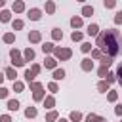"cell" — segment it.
Instances as JSON below:
<instances>
[{
  "mask_svg": "<svg viewBox=\"0 0 122 122\" xmlns=\"http://www.w3.org/2000/svg\"><path fill=\"white\" fill-rule=\"evenodd\" d=\"M65 76H67V71L63 69V67H57L53 72H51V78H53V82H59V80H65Z\"/></svg>",
  "mask_w": 122,
  "mask_h": 122,
  "instance_id": "obj_9",
  "label": "cell"
},
{
  "mask_svg": "<svg viewBox=\"0 0 122 122\" xmlns=\"http://www.w3.org/2000/svg\"><path fill=\"white\" fill-rule=\"evenodd\" d=\"M42 13H44L42 8H29V10H27V17H29L30 21H40V19H42Z\"/></svg>",
  "mask_w": 122,
  "mask_h": 122,
  "instance_id": "obj_3",
  "label": "cell"
},
{
  "mask_svg": "<svg viewBox=\"0 0 122 122\" xmlns=\"http://www.w3.org/2000/svg\"><path fill=\"white\" fill-rule=\"evenodd\" d=\"M11 10H0V23H11Z\"/></svg>",
  "mask_w": 122,
  "mask_h": 122,
  "instance_id": "obj_21",
  "label": "cell"
},
{
  "mask_svg": "<svg viewBox=\"0 0 122 122\" xmlns=\"http://www.w3.org/2000/svg\"><path fill=\"white\" fill-rule=\"evenodd\" d=\"M114 72H116V82L122 86V61L116 65V71H114Z\"/></svg>",
  "mask_w": 122,
  "mask_h": 122,
  "instance_id": "obj_38",
  "label": "cell"
},
{
  "mask_svg": "<svg viewBox=\"0 0 122 122\" xmlns=\"http://www.w3.org/2000/svg\"><path fill=\"white\" fill-rule=\"evenodd\" d=\"M10 92L11 90H8L6 86H0V99H8L10 97Z\"/></svg>",
  "mask_w": 122,
  "mask_h": 122,
  "instance_id": "obj_40",
  "label": "cell"
},
{
  "mask_svg": "<svg viewBox=\"0 0 122 122\" xmlns=\"http://www.w3.org/2000/svg\"><path fill=\"white\" fill-rule=\"evenodd\" d=\"M4 6H6V0H0V10H4Z\"/></svg>",
  "mask_w": 122,
  "mask_h": 122,
  "instance_id": "obj_49",
  "label": "cell"
},
{
  "mask_svg": "<svg viewBox=\"0 0 122 122\" xmlns=\"http://www.w3.org/2000/svg\"><path fill=\"white\" fill-rule=\"evenodd\" d=\"M101 57H103V51H101L99 48H93V50H92V59H93V61H99Z\"/></svg>",
  "mask_w": 122,
  "mask_h": 122,
  "instance_id": "obj_37",
  "label": "cell"
},
{
  "mask_svg": "<svg viewBox=\"0 0 122 122\" xmlns=\"http://www.w3.org/2000/svg\"><path fill=\"white\" fill-rule=\"evenodd\" d=\"M114 114H116L118 118H122V103H116V105H114Z\"/></svg>",
  "mask_w": 122,
  "mask_h": 122,
  "instance_id": "obj_46",
  "label": "cell"
},
{
  "mask_svg": "<svg viewBox=\"0 0 122 122\" xmlns=\"http://www.w3.org/2000/svg\"><path fill=\"white\" fill-rule=\"evenodd\" d=\"M95 122H109V120H107L105 116H97V120H95Z\"/></svg>",
  "mask_w": 122,
  "mask_h": 122,
  "instance_id": "obj_48",
  "label": "cell"
},
{
  "mask_svg": "<svg viewBox=\"0 0 122 122\" xmlns=\"http://www.w3.org/2000/svg\"><path fill=\"white\" fill-rule=\"evenodd\" d=\"M0 122H13V118L10 112H6V114H0Z\"/></svg>",
  "mask_w": 122,
  "mask_h": 122,
  "instance_id": "obj_45",
  "label": "cell"
},
{
  "mask_svg": "<svg viewBox=\"0 0 122 122\" xmlns=\"http://www.w3.org/2000/svg\"><path fill=\"white\" fill-rule=\"evenodd\" d=\"M99 32H101V30H99V25H97V23H90V25L86 27V34H88V36H95V38H97Z\"/></svg>",
  "mask_w": 122,
  "mask_h": 122,
  "instance_id": "obj_16",
  "label": "cell"
},
{
  "mask_svg": "<svg viewBox=\"0 0 122 122\" xmlns=\"http://www.w3.org/2000/svg\"><path fill=\"white\" fill-rule=\"evenodd\" d=\"M95 48L103 51V55L116 57L122 53V32L118 29H105L95 38Z\"/></svg>",
  "mask_w": 122,
  "mask_h": 122,
  "instance_id": "obj_1",
  "label": "cell"
},
{
  "mask_svg": "<svg viewBox=\"0 0 122 122\" xmlns=\"http://www.w3.org/2000/svg\"><path fill=\"white\" fill-rule=\"evenodd\" d=\"M57 120H59V112H57L55 109L46 112V122H57Z\"/></svg>",
  "mask_w": 122,
  "mask_h": 122,
  "instance_id": "obj_28",
  "label": "cell"
},
{
  "mask_svg": "<svg viewBox=\"0 0 122 122\" xmlns=\"http://www.w3.org/2000/svg\"><path fill=\"white\" fill-rule=\"evenodd\" d=\"M11 92H15V93H23V92H25V82H23V80H15V82H11Z\"/></svg>",
  "mask_w": 122,
  "mask_h": 122,
  "instance_id": "obj_23",
  "label": "cell"
},
{
  "mask_svg": "<svg viewBox=\"0 0 122 122\" xmlns=\"http://www.w3.org/2000/svg\"><path fill=\"white\" fill-rule=\"evenodd\" d=\"M23 114H25V118H29V120H32V118H36V116H38V109L30 105V107H27V109L23 111Z\"/></svg>",
  "mask_w": 122,
  "mask_h": 122,
  "instance_id": "obj_20",
  "label": "cell"
},
{
  "mask_svg": "<svg viewBox=\"0 0 122 122\" xmlns=\"http://www.w3.org/2000/svg\"><path fill=\"white\" fill-rule=\"evenodd\" d=\"M53 57H55L57 61H69V59L72 57V50H71V48H65V46H55Z\"/></svg>",
  "mask_w": 122,
  "mask_h": 122,
  "instance_id": "obj_2",
  "label": "cell"
},
{
  "mask_svg": "<svg viewBox=\"0 0 122 122\" xmlns=\"http://www.w3.org/2000/svg\"><path fill=\"white\" fill-rule=\"evenodd\" d=\"M50 34H51V42H53V44L63 40V30H61L59 27H53V29L50 30Z\"/></svg>",
  "mask_w": 122,
  "mask_h": 122,
  "instance_id": "obj_11",
  "label": "cell"
},
{
  "mask_svg": "<svg viewBox=\"0 0 122 122\" xmlns=\"http://www.w3.org/2000/svg\"><path fill=\"white\" fill-rule=\"evenodd\" d=\"M71 40L72 42H82L84 40V32L82 30H72L71 32Z\"/></svg>",
  "mask_w": 122,
  "mask_h": 122,
  "instance_id": "obj_29",
  "label": "cell"
},
{
  "mask_svg": "<svg viewBox=\"0 0 122 122\" xmlns=\"http://www.w3.org/2000/svg\"><path fill=\"white\" fill-rule=\"evenodd\" d=\"M109 72H111V71H109V67H103V65H99V69H97V76H99L101 80H105Z\"/></svg>",
  "mask_w": 122,
  "mask_h": 122,
  "instance_id": "obj_33",
  "label": "cell"
},
{
  "mask_svg": "<svg viewBox=\"0 0 122 122\" xmlns=\"http://www.w3.org/2000/svg\"><path fill=\"white\" fill-rule=\"evenodd\" d=\"M107 101H109V103H116V101H118V92L111 90V92L107 93Z\"/></svg>",
  "mask_w": 122,
  "mask_h": 122,
  "instance_id": "obj_36",
  "label": "cell"
},
{
  "mask_svg": "<svg viewBox=\"0 0 122 122\" xmlns=\"http://www.w3.org/2000/svg\"><path fill=\"white\" fill-rule=\"evenodd\" d=\"M120 122H122V118H120Z\"/></svg>",
  "mask_w": 122,
  "mask_h": 122,
  "instance_id": "obj_51",
  "label": "cell"
},
{
  "mask_svg": "<svg viewBox=\"0 0 122 122\" xmlns=\"http://www.w3.org/2000/svg\"><path fill=\"white\" fill-rule=\"evenodd\" d=\"M57 63H59V61H57L53 55H46V59H44V69H48V71L53 72V71L57 69Z\"/></svg>",
  "mask_w": 122,
  "mask_h": 122,
  "instance_id": "obj_7",
  "label": "cell"
},
{
  "mask_svg": "<svg viewBox=\"0 0 122 122\" xmlns=\"http://www.w3.org/2000/svg\"><path fill=\"white\" fill-rule=\"evenodd\" d=\"M105 80H107L109 84H114V82H116V72H114V71H111V72L107 74V78H105Z\"/></svg>",
  "mask_w": 122,
  "mask_h": 122,
  "instance_id": "obj_42",
  "label": "cell"
},
{
  "mask_svg": "<svg viewBox=\"0 0 122 122\" xmlns=\"http://www.w3.org/2000/svg\"><path fill=\"white\" fill-rule=\"evenodd\" d=\"M19 57H23V51L17 50V48H10V59L13 61V59H19Z\"/></svg>",
  "mask_w": 122,
  "mask_h": 122,
  "instance_id": "obj_32",
  "label": "cell"
},
{
  "mask_svg": "<svg viewBox=\"0 0 122 122\" xmlns=\"http://www.w3.org/2000/svg\"><path fill=\"white\" fill-rule=\"evenodd\" d=\"M42 51H44V55H53V51H55V44L53 42H42Z\"/></svg>",
  "mask_w": 122,
  "mask_h": 122,
  "instance_id": "obj_18",
  "label": "cell"
},
{
  "mask_svg": "<svg viewBox=\"0 0 122 122\" xmlns=\"http://www.w3.org/2000/svg\"><path fill=\"white\" fill-rule=\"evenodd\" d=\"M42 88H44V84H42L40 80H34L32 84H29V90H30L32 93H34V92H38V90H42Z\"/></svg>",
  "mask_w": 122,
  "mask_h": 122,
  "instance_id": "obj_35",
  "label": "cell"
},
{
  "mask_svg": "<svg viewBox=\"0 0 122 122\" xmlns=\"http://www.w3.org/2000/svg\"><path fill=\"white\" fill-rule=\"evenodd\" d=\"M80 69H82L84 72H92V71L95 69V65H93V59H92V57H84V59L80 61Z\"/></svg>",
  "mask_w": 122,
  "mask_h": 122,
  "instance_id": "obj_8",
  "label": "cell"
},
{
  "mask_svg": "<svg viewBox=\"0 0 122 122\" xmlns=\"http://www.w3.org/2000/svg\"><path fill=\"white\" fill-rule=\"evenodd\" d=\"M103 8L105 10H114L116 8V0H103Z\"/></svg>",
  "mask_w": 122,
  "mask_h": 122,
  "instance_id": "obj_39",
  "label": "cell"
},
{
  "mask_svg": "<svg viewBox=\"0 0 122 122\" xmlns=\"http://www.w3.org/2000/svg\"><path fill=\"white\" fill-rule=\"evenodd\" d=\"M30 71H32V72L38 76V74L42 72V65H38V63H30Z\"/></svg>",
  "mask_w": 122,
  "mask_h": 122,
  "instance_id": "obj_41",
  "label": "cell"
},
{
  "mask_svg": "<svg viewBox=\"0 0 122 122\" xmlns=\"http://www.w3.org/2000/svg\"><path fill=\"white\" fill-rule=\"evenodd\" d=\"M42 105H44V109H48V111H53L55 109V95H46V99L42 101Z\"/></svg>",
  "mask_w": 122,
  "mask_h": 122,
  "instance_id": "obj_14",
  "label": "cell"
},
{
  "mask_svg": "<svg viewBox=\"0 0 122 122\" xmlns=\"http://www.w3.org/2000/svg\"><path fill=\"white\" fill-rule=\"evenodd\" d=\"M34 57H36V51H34L30 46L23 50V59H25L27 63H32V61H34Z\"/></svg>",
  "mask_w": 122,
  "mask_h": 122,
  "instance_id": "obj_12",
  "label": "cell"
},
{
  "mask_svg": "<svg viewBox=\"0 0 122 122\" xmlns=\"http://www.w3.org/2000/svg\"><path fill=\"white\" fill-rule=\"evenodd\" d=\"M114 25H122V10H118L116 13H114Z\"/></svg>",
  "mask_w": 122,
  "mask_h": 122,
  "instance_id": "obj_44",
  "label": "cell"
},
{
  "mask_svg": "<svg viewBox=\"0 0 122 122\" xmlns=\"http://www.w3.org/2000/svg\"><path fill=\"white\" fill-rule=\"evenodd\" d=\"M4 80H6V74L4 71H0V86H4Z\"/></svg>",
  "mask_w": 122,
  "mask_h": 122,
  "instance_id": "obj_47",
  "label": "cell"
},
{
  "mask_svg": "<svg viewBox=\"0 0 122 122\" xmlns=\"http://www.w3.org/2000/svg\"><path fill=\"white\" fill-rule=\"evenodd\" d=\"M57 122H69V118H61V116H59V120H57Z\"/></svg>",
  "mask_w": 122,
  "mask_h": 122,
  "instance_id": "obj_50",
  "label": "cell"
},
{
  "mask_svg": "<svg viewBox=\"0 0 122 122\" xmlns=\"http://www.w3.org/2000/svg\"><path fill=\"white\" fill-rule=\"evenodd\" d=\"M44 99H46V92H44V88L32 93V101H34V103H42Z\"/></svg>",
  "mask_w": 122,
  "mask_h": 122,
  "instance_id": "obj_26",
  "label": "cell"
},
{
  "mask_svg": "<svg viewBox=\"0 0 122 122\" xmlns=\"http://www.w3.org/2000/svg\"><path fill=\"white\" fill-rule=\"evenodd\" d=\"M92 50H93L92 42H88V40H86V42H82V44H80V51H82V53H92Z\"/></svg>",
  "mask_w": 122,
  "mask_h": 122,
  "instance_id": "obj_31",
  "label": "cell"
},
{
  "mask_svg": "<svg viewBox=\"0 0 122 122\" xmlns=\"http://www.w3.org/2000/svg\"><path fill=\"white\" fill-rule=\"evenodd\" d=\"M99 63H101L103 67H109V69H111V65L114 63V59H112V57H109V55H103V57L99 59Z\"/></svg>",
  "mask_w": 122,
  "mask_h": 122,
  "instance_id": "obj_34",
  "label": "cell"
},
{
  "mask_svg": "<svg viewBox=\"0 0 122 122\" xmlns=\"http://www.w3.org/2000/svg\"><path fill=\"white\" fill-rule=\"evenodd\" d=\"M84 120V114L80 112V111H71V114H69V122H82Z\"/></svg>",
  "mask_w": 122,
  "mask_h": 122,
  "instance_id": "obj_25",
  "label": "cell"
},
{
  "mask_svg": "<svg viewBox=\"0 0 122 122\" xmlns=\"http://www.w3.org/2000/svg\"><path fill=\"white\" fill-rule=\"evenodd\" d=\"M23 78H25V84L29 86V84H32V82L36 80V74H34L30 69H25V72H23Z\"/></svg>",
  "mask_w": 122,
  "mask_h": 122,
  "instance_id": "obj_22",
  "label": "cell"
},
{
  "mask_svg": "<svg viewBox=\"0 0 122 122\" xmlns=\"http://www.w3.org/2000/svg\"><path fill=\"white\" fill-rule=\"evenodd\" d=\"M4 74H6V80H11V82L19 80L17 78V69H13V67H6L4 69Z\"/></svg>",
  "mask_w": 122,
  "mask_h": 122,
  "instance_id": "obj_13",
  "label": "cell"
},
{
  "mask_svg": "<svg viewBox=\"0 0 122 122\" xmlns=\"http://www.w3.org/2000/svg\"><path fill=\"white\" fill-rule=\"evenodd\" d=\"M46 88H48L50 95H55V93L59 92V84H57V82H53V80H51V82H48V86H46Z\"/></svg>",
  "mask_w": 122,
  "mask_h": 122,
  "instance_id": "obj_30",
  "label": "cell"
},
{
  "mask_svg": "<svg viewBox=\"0 0 122 122\" xmlns=\"http://www.w3.org/2000/svg\"><path fill=\"white\" fill-rule=\"evenodd\" d=\"M69 25H71V29H72V30H80V29L84 27V19H82L80 15H72V17H71V21H69Z\"/></svg>",
  "mask_w": 122,
  "mask_h": 122,
  "instance_id": "obj_5",
  "label": "cell"
},
{
  "mask_svg": "<svg viewBox=\"0 0 122 122\" xmlns=\"http://www.w3.org/2000/svg\"><path fill=\"white\" fill-rule=\"evenodd\" d=\"M2 42H4V44H8V46L15 44V32H13V30L4 32V34H2Z\"/></svg>",
  "mask_w": 122,
  "mask_h": 122,
  "instance_id": "obj_17",
  "label": "cell"
},
{
  "mask_svg": "<svg viewBox=\"0 0 122 122\" xmlns=\"http://www.w3.org/2000/svg\"><path fill=\"white\" fill-rule=\"evenodd\" d=\"M27 40H29L30 44H42V32H40V30H29Z\"/></svg>",
  "mask_w": 122,
  "mask_h": 122,
  "instance_id": "obj_6",
  "label": "cell"
},
{
  "mask_svg": "<svg viewBox=\"0 0 122 122\" xmlns=\"http://www.w3.org/2000/svg\"><path fill=\"white\" fill-rule=\"evenodd\" d=\"M93 13H95V10H93L92 4H84L82 10H80V17H82V19H84V17H92Z\"/></svg>",
  "mask_w": 122,
  "mask_h": 122,
  "instance_id": "obj_10",
  "label": "cell"
},
{
  "mask_svg": "<svg viewBox=\"0 0 122 122\" xmlns=\"http://www.w3.org/2000/svg\"><path fill=\"white\" fill-rule=\"evenodd\" d=\"M19 107H21V103H19L17 99H8V103H6V109H8L10 112H17Z\"/></svg>",
  "mask_w": 122,
  "mask_h": 122,
  "instance_id": "obj_19",
  "label": "cell"
},
{
  "mask_svg": "<svg viewBox=\"0 0 122 122\" xmlns=\"http://www.w3.org/2000/svg\"><path fill=\"white\" fill-rule=\"evenodd\" d=\"M97 116H99V114L90 112V114H86V116H84V122H95V120H97Z\"/></svg>",
  "mask_w": 122,
  "mask_h": 122,
  "instance_id": "obj_43",
  "label": "cell"
},
{
  "mask_svg": "<svg viewBox=\"0 0 122 122\" xmlns=\"http://www.w3.org/2000/svg\"><path fill=\"white\" fill-rule=\"evenodd\" d=\"M11 13H27V4L23 0H13L11 2Z\"/></svg>",
  "mask_w": 122,
  "mask_h": 122,
  "instance_id": "obj_4",
  "label": "cell"
},
{
  "mask_svg": "<svg viewBox=\"0 0 122 122\" xmlns=\"http://www.w3.org/2000/svg\"><path fill=\"white\" fill-rule=\"evenodd\" d=\"M97 92H99V93H109V92H111V84H109L107 80H99V82H97Z\"/></svg>",
  "mask_w": 122,
  "mask_h": 122,
  "instance_id": "obj_24",
  "label": "cell"
},
{
  "mask_svg": "<svg viewBox=\"0 0 122 122\" xmlns=\"http://www.w3.org/2000/svg\"><path fill=\"white\" fill-rule=\"evenodd\" d=\"M44 11H46L48 15H53V13L57 11V4H55L53 0H46V4H44Z\"/></svg>",
  "mask_w": 122,
  "mask_h": 122,
  "instance_id": "obj_15",
  "label": "cell"
},
{
  "mask_svg": "<svg viewBox=\"0 0 122 122\" xmlns=\"http://www.w3.org/2000/svg\"><path fill=\"white\" fill-rule=\"evenodd\" d=\"M23 27H25V21L23 19H19V17H15L13 21H11V29L17 32V30H23Z\"/></svg>",
  "mask_w": 122,
  "mask_h": 122,
  "instance_id": "obj_27",
  "label": "cell"
}]
</instances>
